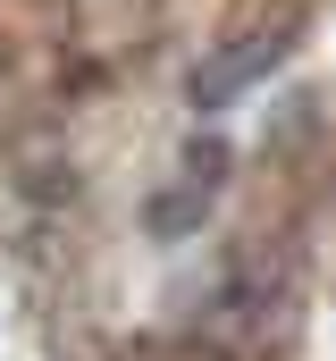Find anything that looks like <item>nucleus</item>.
Segmentation results:
<instances>
[{
    "label": "nucleus",
    "mask_w": 336,
    "mask_h": 361,
    "mask_svg": "<svg viewBox=\"0 0 336 361\" xmlns=\"http://www.w3.org/2000/svg\"><path fill=\"white\" fill-rule=\"evenodd\" d=\"M286 51H294V34H277V25H269V34H236V42H219V51H210V59L185 76L193 109H227V101H244V92L260 85V76H269Z\"/></svg>",
    "instance_id": "f257e3e1"
},
{
    "label": "nucleus",
    "mask_w": 336,
    "mask_h": 361,
    "mask_svg": "<svg viewBox=\"0 0 336 361\" xmlns=\"http://www.w3.org/2000/svg\"><path fill=\"white\" fill-rule=\"evenodd\" d=\"M185 185H202V193L227 185V143H219V135H193V143H185Z\"/></svg>",
    "instance_id": "7ed1b4c3"
},
{
    "label": "nucleus",
    "mask_w": 336,
    "mask_h": 361,
    "mask_svg": "<svg viewBox=\"0 0 336 361\" xmlns=\"http://www.w3.org/2000/svg\"><path fill=\"white\" fill-rule=\"evenodd\" d=\"M202 227H210V193H202V185H185V177H176V185H160V193L143 202V235H152L160 252L193 244Z\"/></svg>",
    "instance_id": "f03ea898"
}]
</instances>
